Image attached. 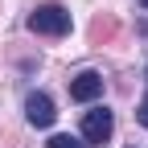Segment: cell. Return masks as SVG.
<instances>
[{"label":"cell","mask_w":148,"mask_h":148,"mask_svg":"<svg viewBox=\"0 0 148 148\" xmlns=\"http://www.w3.org/2000/svg\"><path fill=\"white\" fill-rule=\"evenodd\" d=\"M29 29L41 37H62V33H70V12L62 4H41L29 12Z\"/></svg>","instance_id":"1"},{"label":"cell","mask_w":148,"mask_h":148,"mask_svg":"<svg viewBox=\"0 0 148 148\" xmlns=\"http://www.w3.org/2000/svg\"><path fill=\"white\" fill-rule=\"evenodd\" d=\"M111 127H115V119H111L107 107H90L82 115V140L86 144H107L111 140Z\"/></svg>","instance_id":"2"},{"label":"cell","mask_w":148,"mask_h":148,"mask_svg":"<svg viewBox=\"0 0 148 148\" xmlns=\"http://www.w3.org/2000/svg\"><path fill=\"white\" fill-rule=\"evenodd\" d=\"M25 119L33 127H49L53 119H58V111H53V99L45 95V90H33V95L25 99Z\"/></svg>","instance_id":"3"},{"label":"cell","mask_w":148,"mask_h":148,"mask_svg":"<svg viewBox=\"0 0 148 148\" xmlns=\"http://www.w3.org/2000/svg\"><path fill=\"white\" fill-rule=\"evenodd\" d=\"M99 95H103V74H95V70H82L70 82V99L74 103H95Z\"/></svg>","instance_id":"4"},{"label":"cell","mask_w":148,"mask_h":148,"mask_svg":"<svg viewBox=\"0 0 148 148\" xmlns=\"http://www.w3.org/2000/svg\"><path fill=\"white\" fill-rule=\"evenodd\" d=\"M49 148H86L78 136H66V132H58V136H49Z\"/></svg>","instance_id":"5"},{"label":"cell","mask_w":148,"mask_h":148,"mask_svg":"<svg viewBox=\"0 0 148 148\" xmlns=\"http://www.w3.org/2000/svg\"><path fill=\"white\" fill-rule=\"evenodd\" d=\"M136 119L148 127V95H144V99H140V107H136Z\"/></svg>","instance_id":"6"},{"label":"cell","mask_w":148,"mask_h":148,"mask_svg":"<svg viewBox=\"0 0 148 148\" xmlns=\"http://www.w3.org/2000/svg\"><path fill=\"white\" fill-rule=\"evenodd\" d=\"M140 4H144V8H148V0H140Z\"/></svg>","instance_id":"7"}]
</instances>
